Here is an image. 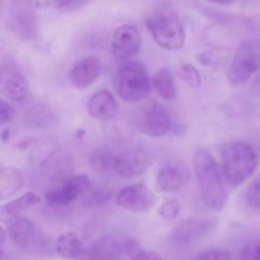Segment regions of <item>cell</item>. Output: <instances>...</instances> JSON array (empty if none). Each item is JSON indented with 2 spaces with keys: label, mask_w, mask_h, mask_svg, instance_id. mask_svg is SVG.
I'll use <instances>...</instances> for the list:
<instances>
[{
  "label": "cell",
  "mask_w": 260,
  "mask_h": 260,
  "mask_svg": "<svg viewBox=\"0 0 260 260\" xmlns=\"http://www.w3.org/2000/svg\"><path fill=\"white\" fill-rule=\"evenodd\" d=\"M193 168L205 205L213 211L222 210L229 194L220 167L213 155L206 149L197 150L193 157Z\"/></svg>",
  "instance_id": "6da1fadb"
},
{
  "label": "cell",
  "mask_w": 260,
  "mask_h": 260,
  "mask_svg": "<svg viewBox=\"0 0 260 260\" xmlns=\"http://www.w3.org/2000/svg\"><path fill=\"white\" fill-rule=\"evenodd\" d=\"M258 168V154L248 142L226 144L221 150V170L231 187L248 182Z\"/></svg>",
  "instance_id": "7a4b0ae2"
},
{
  "label": "cell",
  "mask_w": 260,
  "mask_h": 260,
  "mask_svg": "<svg viewBox=\"0 0 260 260\" xmlns=\"http://www.w3.org/2000/svg\"><path fill=\"white\" fill-rule=\"evenodd\" d=\"M145 23L155 42L164 50L177 51L184 46V27L173 10L157 8L146 15Z\"/></svg>",
  "instance_id": "3957f363"
},
{
  "label": "cell",
  "mask_w": 260,
  "mask_h": 260,
  "mask_svg": "<svg viewBox=\"0 0 260 260\" xmlns=\"http://www.w3.org/2000/svg\"><path fill=\"white\" fill-rule=\"evenodd\" d=\"M116 88L123 101L136 103L151 91V80L146 68L139 61H123L117 71Z\"/></svg>",
  "instance_id": "277c9868"
},
{
  "label": "cell",
  "mask_w": 260,
  "mask_h": 260,
  "mask_svg": "<svg viewBox=\"0 0 260 260\" xmlns=\"http://www.w3.org/2000/svg\"><path fill=\"white\" fill-rule=\"evenodd\" d=\"M260 66V51L258 40H244L234 55L228 70V79L233 85L246 83Z\"/></svg>",
  "instance_id": "5b68a950"
},
{
  "label": "cell",
  "mask_w": 260,
  "mask_h": 260,
  "mask_svg": "<svg viewBox=\"0 0 260 260\" xmlns=\"http://www.w3.org/2000/svg\"><path fill=\"white\" fill-rule=\"evenodd\" d=\"M154 161V155L144 149H128L109 155L108 173L121 178H135L144 174Z\"/></svg>",
  "instance_id": "8992f818"
},
{
  "label": "cell",
  "mask_w": 260,
  "mask_h": 260,
  "mask_svg": "<svg viewBox=\"0 0 260 260\" xmlns=\"http://www.w3.org/2000/svg\"><path fill=\"white\" fill-rule=\"evenodd\" d=\"M135 128L150 137H162L172 129V119L167 109L159 103H147L134 114Z\"/></svg>",
  "instance_id": "52a82bcc"
},
{
  "label": "cell",
  "mask_w": 260,
  "mask_h": 260,
  "mask_svg": "<svg viewBox=\"0 0 260 260\" xmlns=\"http://www.w3.org/2000/svg\"><path fill=\"white\" fill-rule=\"evenodd\" d=\"M90 187L88 175H70L66 179L57 182V185L50 188L46 192L45 200L51 207H65L83 197Z\"/></svg>",
  "instance_id": "ba28073f"
},
{
  "label": "cell",
  "mask_w": 260,
  "mask_h": 260,
  "mask_svg": "<svg viewBox=\"0 0 260 260\" xmlns=\"http://www.w3.org/2000/svg\"><path fill=\"white\" fill-rule=\"evenodd\" d=\"M141 35L135 25L123 24L118 27L112 38V52L117 61H128L140 52Z\"/></svg>",
  "instance_id": "9c48e42d"
},
{
  "label": "cell",
  "mask_w": 260,
  "mask_h": 260,
  "mask_svg": "<svg viewBox=\"0 0 260 260\" xmlns=\"http://www.w3.org/2000/svg\"><path fill=\"white\" fill-rule=\"evenodd\" d=\"M155 197L151 190L142 183L129 184L122 188L117 196V205L129 212H144L152 207Z\"/></svg>",
  "instance_id": "30bf717a"
},
{
  "label": "cell",
  "mask_w": 260,
  "mask_h": 260,
  "mask_svg": "<svg viewBox=\"0 0 260 260\" xmlns=\"http://www.w3.org/2000/svg\"><path fill=\"white\" fill-rule=\"evenodd\" d=\"M38 168H41V172L45 173L47 178L55 182H61L73 174L75 165L73 156L68 151L55 146L41 161Z\"/></svg>",
  "instance_id": "8fae6325"
},
{
  "label": "cell",
  "mask_w": 260,
  "mask_h": 260,
  "mask_svg": "<svg viewBox=\"0 0 260 260\" xmlns=\"http://www.w3.org/2000/svg\"><path fill=\"white\" fill-rule=\"evenodd\" d=\"M190 178L189 167L182 160L167 162L157 174V187L162 192H177Z\"/></svg>",
  "instance_id": "7c38bea8"
},
{
  "label": "cell",
  "mask_w": 260,
  "mask_h": 260,
  "mask_svg": "<svg viewBox=\"0 0 260 260\" xmlns=\"http://www.w3.org/2000/svg\"><path fill=\"white\" fill-rule=\"evenodd\" d=\"M211 229H212V221L207 218H185L174 226L170 239L175 244L187 245L207 235Z\"/></svg>",
  "instance_id": "4fadbf2b"
},
{
  "label": "cell",
  "mask_w": 260,
  "mask_h": 260,
  "mask_svg": "<svg viewBox=\"0 0 260 260\" xmlns=\"http://www.w3.org/2000/svg\"><path fill=\"white\" fill-rule=\"evenodd\" d=\"M86 109L91 118L99 122L114 121L118 116L119 107L116 96L107 89L95 91L89 98Z\"/></svg>",
  "instance_id": "5bb4252c"
},
{
  "label": "cell",
  "mask_w": 260,
  "mask_h": 260,
  "mask_svg": "<svg viewBox=\"0 0 260 260\" xmlns=\"http://www.w3.org/2000/svg\"><path fill=\"white\" fill-rule=\"evenodd\" d=\"M101 60L95 56L81 58L75 62L69 73V80L76 89H85L90 86L101 73Z\"/></svg>",
  "instance_id": "9a60e30c"
},
{
  "label": "cell",
  "mask_w": 260,
  "mask_h": 260,
  "mask_svg": "<svg viewBox=\"0 0 260 260\" xmlns=\"http://www.w3.org/2000/svg\"><path fill=\"white\" fill-rule=\"evenodd\" d=\"M41 201L42 198L40 194H37L36 192H27L18 197L17 200H13L0 206V222H12L15 218L20 217L22 213L27 212L33 206L38 205Z\"/></svg>",
  "instance_id": "2e32d148"
},
{
  "label": "cell",
  "mask_w": 260,
  "mask_h": 260,
  "mask_svg": "<svg viewBox=\"0 0 260 260\" xmlns=\"http://www.w3.org/2000/svg\"><path fill=\"white\" fill-rule=\"evenodd\" d=\"M28 90V80L19 71L7 70L2 76V91L9 101L23 102L27 98Z\"/></svg>",
  "instance_id": "e0dca14e"
},
{
  "label": "cell",
  "mask_w": 260,
  "mask_h": 260,
  "mask_svg": "<svg viewBox=\"0 0 260 260\" xmlns=\"http://www.w3.org/2000/svg\"><path fill=\"white\" fill-rule=\"evenodd\" d=\"M8 235L12 240L13 245L20 250H27L36 235L35 223L25 217H18L9 222Z\"/></svg>",
  "instance_id": "ac0fdd59"
},
{
  "label": "cell",
  "mask_w": 260,
  "mask_h": 260,
  "mask_svg": "<svg viewBox=\"0 0 260 260\" xmlns=\"http://www.w3.org/2000/svg\"><path fill=\"white\" fill-rule=\"evenodd\" d=\"M123 251V246L112 236H102L90 245L86 255L90 260H117Z\"/></svg>",
  "instance_id": "d6986e66"
},
{
  "label": "cell",
  "mask_w": 260,
  "mask_h": 260,
  "mask_svg": "<svg viewBox=\"0 0 260 260\" xmlns=\"http://www.w3.org/2000/svg\"><path fill=\"white\" fill-rule=\"evenodd\" d=\"M24 185V177L19 169L13 167L0 168V201L17 194Z\"/></svg>",
  "instance_id": "ffe728a7"
},
{
  "label": "cell",
  "mask_w": 260,
  "mask_h": 260,
  "mask_svg": "<svg viewBox=\"0 0 260 260\" xmlns=\"http://www.w3.org/2000/svg\"><path fill=\"white\" fill-rule=\"evenodd\" d=\"M56 251L63 259H76L85 253V246L78 234L68 231L58 236Z\"/></svg>",
  "instance_id": "44dd1931"
},
{
  "label": "cell",
  "mask_w": 260,
  "mask_h": 260,
  "mask_svg": "<svg viewBox=\"0 0 260 260\" xmlns=\"http://www.w3.org/2000/svg\"><path fill=\"white\" fill-rule=\"evenodd\" d=\"M150 80H151V88L155 89L159 96H161L162 99H168V101L175 99L177 86H175L172 71L165 68L159 69Z\"/></svg>",
  "instance_id": "7402d4cb"
},
{
  "label": "cell",
  "mask_w": 260,
  "mask_h": 260,
  "mask_svg": "<svg viewBox=\"0 0 260 260\" xmlns=\"http://www.w3.org/2000/svg\"><path fill=\"white\" fill-rule=\"evenodd\" d=\"M25 123L33 129H45L56 123V116L45 104H36L25 113Z\"/></svg>",
  "instance_id": "603a6c76"
},
{
  "label": "cell",
  "mask_w": 260,
  "mask_h": 260,
  "mask_svg": "<svg viewBox=\"0 0 260 260\" xmlns=\"http://www.w3.org/2000/svg\"><path fill=\"white\" fill-rule=\"evenodd\" d=\"M12 29L15 35L24 41L35 40L37 37V23L36 17L29 12H19L13 18Z\"/></svg>",
  "instance_id": "cb8c5ba5"
},
{
  "label": "cell",
  "mask_w": 260,
  "mask_h": 260,
  "mask_svg": "<svg viewBox=\"0 0 260 260\" xmlns=\"http://www.w3.org/2000/svg\"><path fill=\"white\" fill-rule=\"evenodd\" d=\"M123 249L131 260H162L159 254L151 250H146L136 240H127L124 243Z\"/></svg>",
  "instance_id": "d4e9b609"
},
{
  "label": "cell",
  "mask_w": 260,
  "mask_h": 260,
  "mask_svg": "<svg viewBox=\"0 0 260 260\" xmlns=\"http://www.w3.org/2000/svg\"><path fill=\"white\" fill-rule=\"evenodd\" d=\"M178 76L190 88H197L201 84V74L193 63H182L178 68Z\"/></svg>",
  "instance_id": "484cf974"
},
{
  "label": "cell",
  "mask_w": 260,
  "mask_h": 260,
  "mask_svg": "<svg viewBox=\"0 0 260 260\" xmlns=\"http://www.w3.org/2000/svg\"><path fill=\"white\" fill-rule=\"evenodd\" d=\"M83 198L85 201V206H88V207H99V206L108 202L109 194H107L104 190L94 189L93 187H90L84 193Z\"/></svg>",
  "instance_id": "4316f807"
},
{
  "label": "cell",
  "mask_w": 260,
  "mask_h": 260,
  "mask_svg": "<svg viewBox=\"0 0 260 260\" xmlns=\"http://www.w3.org/2000/svg\"><path fill=\"white\" fill-rule=\"evenodd\" d=\"M180 211V203L179 201L175 200V198H169V200H165L161 203V206L159 207V215L160 217L164 218V220H175L179 215Z\"/></svg>",
  "instance_id": "83f0119b"
},
{
  "label": "cell",
  "mask_w": 260,
  "mask_h": 260,
  "mask_svg": "<svg viewBox=\"0 0 260 260\" xmlns=\"http://www.w3.org/2000/svg\"><path fill=\"white\" fill-rule=\"evenodd\" d=\"M91 2L93 0H52L51 4L61 12H75Z\"/></svg>",
  "instance_id": "f1b7e54d"
},
{
  "label": "cell",
  "mask_w": 260,
  "mask_h": 260,
  "mask_svg": "<svg viewBox=\"0 0 260 260\" xmlns=\"http://www.w3.org/2000/svg\"><path fill=\"white\" fill-rule=\"evenodd\" d=\"M245 198L246 203H248L250 207L258 210L260 205V185L258 178H255V179L248 185V188H246L245 190Z\"/></svg>",
  "instance_id": "f546056e"
},
{
  "label": "cell",
  "mask_w": 260,
  "mask_h": 260,
  "mask_svg": "<svg viewBox=\"0 0 260 260\" xmlns=\"http://www.w3.org/2000/svg\"><path fill=\"white\" fill-rule=\"evenodd\" d=\"M239 260H260L258 241L255 240L246 244L239 254Z\"/></svg>",
  "instance_id": "4dcf8cb0"
},
{
  "label": "cell",
  "mask_w": 260,
  "mask_h": 260,
  "mask_svg": "<svg viewBox=\"0 0 260 260\" xmlns=\"http://www.w3.org/2000/svg\"><path fill=\"white\" fill-rule=\"evenodd\" d=\"M194 260H233L230 253L220 249H211L201 253Z\"/></svg>",
  "instance_id": "1f68e13d"
},
{
  "label": "cell",
  "mask_w": 260,
  "mask_h": 260,
  "mask_svg": "<svg viewBox=\"0 0 260 260\" xmlns=\"http://www.w3.org/2000/svg\"><path fill=\"white\" fill-rule=\"evenodd\" d=\"M15 111L12 106H10L9 102H7L5 99L0 98V124L8 123V122L12 121L14 118Z\"/></svg>",
  "instance_id": "d6a6232c"
},
{
  "label": "cell",
  "mask_w": 260,
  "mask_h": 260,
  "mask_svg": "<svg viewBox=\"0 0 260 260\" xmlns=\"http://www.w3.org/2000/svg\"><path fill=\"white\" fill-rule=\"evenodd\" d=\"M51 2L52 0H29L30 5L36 9H46L51 5Z\"/></svg>",
  "instance_id": "836d02e7"
},
{
  "label": "cell",
  "mask_w": 260,
  "mask_h": 260,
  "mask_svg": "<svg viewBox=\"0 0 260 260\" xmlns=\"http://www.w3.org/2000/svg\"><path fill=\"white\" fill-rule=\"evenodd\" d=\"M211 3H215V4L220 5H231L236 2V0H210Z\"/></svg>",
  "instance_id": "e575fe53"
},
{
  "label": "cell",
  "mask_w": 260,
  "mask_h": 260,
  "mask_svg": "<svg viewBox=\"0 0 260 260\" xmlns=\"http://www.w3.org/2000/svg\"><path fill=\"white\" fill-rule=\"evenodd\" d=\"M5 239H7V231H5L4 228L0 225V245L5 243Z\"/></svg>",
  "instance_id": "d590c367"
},
{
  "label": "cell",
  "mask_w": 260,
  "mask_h": 260,
  "mask_svg": "<svg viewBox=\"0 0 260 260\" xmlns=\"http://www.w3.org/2000/svg\"><path fill=\"white\" fill-rule=\"evenodd\" d=\"M4 258H5V253H4V250L0 248V260H4Z\"/></svg>",
  "instance_id": "8d00e7d4"
},
{
  "label": "cell",
  "mask_w": 260,
  "mask_h": 260,
  "mask_svg": "<svg viewBox=\"0 0 260 260\" xmlns=\"http://www.w3.org/2000/svg\"><path fill=\"white\" fill-rule=\"evenodd\" d=\"M2 5H3V2H2V0H0V8H2Z\"/></svg>",
  "instance_id": "74e56055"
}]
</instances>
